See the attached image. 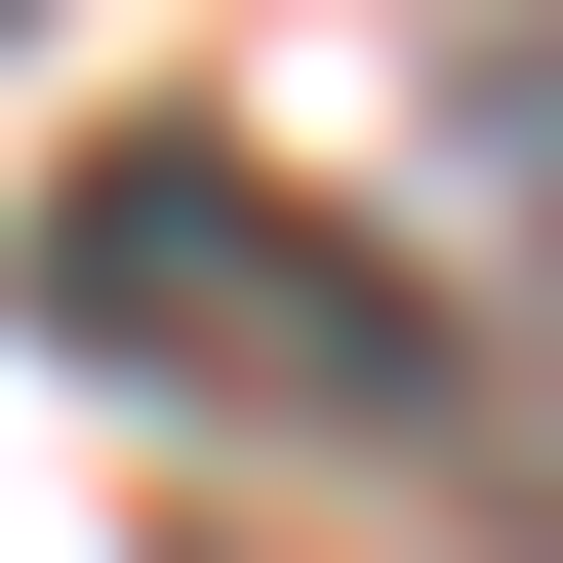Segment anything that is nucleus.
<instances>
[{
    "instance_id": "nucleus-1",
    "label": "nucleus",
    "mask_w": 563,
    "mask_h": 563,
    "mask_svg": "<svg viewBox=\"0 0 563 563\" xmlns=\"http://www.w3.org/2000/svg\"><path fill=\"white\" fill-rule=\"evenodd\" d=\"M41 322H81V363H162V402H282V443H443V483H523V523H563L523 322H483L443 242H363L322 162H242V121H121V162H41Z\"/></svg>"
},
{
    "instance_id": "nucleus-2",
    "label": "nucleus",
    "mask_w": 563,
    "mask_h": 563,
    "mask_svg": "<svg viewBox=\"0 0 563 563\" xmlns=\"http://www.w3.org/2000/svg\"><path fill=\"white\" fill-rule=\"evenodd\" d=\"M443 121H483V201H563V41H443Z\"/></svg>"
}]
</instances>
